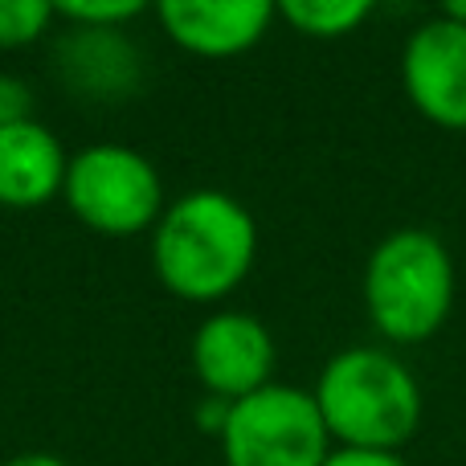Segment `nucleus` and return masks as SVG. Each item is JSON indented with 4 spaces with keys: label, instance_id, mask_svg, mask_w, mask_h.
<instances>
[{
    "label": "nucleus",
    "instance_id": "nucleus-17",
    "mask_svg": "<svg viewBox=\"0 0 466 466\" xmlns=\"http://www.w3.org/2000/svg\"><path fill=\"white\" fill-rule=\"evenodd\" d=\"M446 16H451V21H459V25H466V0H454V5H446L442 8Z\"/></svg>",
    "mask_w": 466,
    "mask_h": 466
},
{
    "label": "nucleus",
    "instance_id": "nucleus-9",
    "mask_svg": "<svg viewBox=\"0 0 466 466\" xmlns=\"http://www.w3.org/2000/svg\"><path fill=\"white\" fill-rule=\"evenodd\" d=\"M164 33L197 57H238L270 33L279 5L270 0H164L156 8Z\"/></svg>",
    "mask_w": 466,
    "mask_h": 466
},
{
    "label": "nucleus",
    "instance_id": "nucleus-2",
    "mask_svg": "<svg viewBox=\"0 0 466 466\" xmlns=\"http://www.w3.org/2000/svg\"><path fill=\"white\" fill-rule=\"evenodd\" d=\"M331 442L344 451H389L401 446L421 426V385L405 360L372 344H356L323 364L311 389Z\"/></svg>",
    "mask_w": 466,
    "mask_h": 466
},
{
    "label": "nucleus",
    "instance_id": "nucleus-3",
    "mask_svg": "<svg viewBox=\"0 0 466 466\" xmlns=\"http://www.w3.org/2000/svg\"><path fill=\"white\" fill-rule=\"evenodd\" d=\"M454 258L430 229H393L364 262V311L393 344H426L454 311Z\"/></svg>",
    "mask_w": 466,
    "mask_h": 466
},
{
    "label": "nucleus",
    "instance_id": "nucleus-1",
    "mask_svg": "<svg viewBox=\"0 0 466 466\" xmlns=\"http://www.w3.org/2000/svg\"><path fill=\"white\" fill-rule=\"evenodd\" d=\"M258 262V221L238 197L193 188L152 229L156 279L185 303H221Z\"/></svg>",
    "mask_w": 466,
    "mask_h": 466
},
{
    "label": "nucleus",
    "instance_id": "nucleus-10",
    "mask_svg": "<svg viewBox=\"0 0 466 466\" xmlns=\"http://www.w3.org/2000/svg\"><path fill=\"white\" fill-rule=\"evenodd\" d=\"M62 139L37 119L0 127V209H41L66 188Z\"/></svg>",
    "mask_w": 466,
    "mask_h": 466
},
{
    "label": "nucleus",
    "instance_id": "nucleus-7",
    "mask_svg": "<svg viewBox=\"0 0 466 466\" xmlns=\"http://www.w3.org/2000/svg\"><path fill=\"white\" fill-rule=\"evenodd\" d=\"M274 360L279 348L270 328L249 311H213L193 336V372L205 385V397L241 401L274 385Z\"/></svg>",
    "mask_w": 466,
    "mask_h": 466
},
{
    "label": "nucleus",
    "instance_id": "nucleus-4",
    "mask_svg": "<svg viewBox=\"0 0 466 466\" xmlns=\"http://www.w3.org/2000/svg\"><path fill=\"white\" fill-rule=\"evenodd\" d=\"M62 197L74 218L103 238L156 229L168 209L160 168L127 144H90L74 152Z\"/></svg>",
    "mask_w": 466,
    "mask_h": 466
},
{
    "label": "nucleus",
    "instance_id": "nucleus-12",
    "mask_svg": "<svg viewBox=\"0 0 466 466\" xmlns=\"http://www.w3.org/2000/svg\"><path fill=\"white\" fill-rule=\"evenodd\" d=\"M57 21V5L49 0H0V49H21L46 37Z\"/></svg>",
    "mask_w": 466,
    "mask_h": 466
},
{
    "label": "nucleus",
    "instance_id": "nucleus-16",
    "mask_svg": "<svg viewBox=\"0 0 466 466\" xmlns=\"http://www.w3.org/2000/svg\"><path fill=\"white\" fill-rule=\"evenodd\" d=\"M0 466H70V462L57 459V454H46V451H29V454H13V459Z\"/></svg>",
    "mask_w": 466,
    "mask_h": 466
},
{
    "label": "nucleus",
    "instance_id": "nucleus-13",
    "mask_svg": "<svg viewBox=\"0 0 466 466\" xmlns=\"http://www.w3.org/2000/svg\"><path fill=\"white\" fill-rule=\"evenodd\" d=\"M139 13H147L144 0H95V5L78 0V5H57V21L90 25V29H123Z\"/></svg>",
    "mask_w": 466,
    "mask_h": 466
},
{
    "label": "nucleus",
    "instance_id": "nucleus-15",
    "mask_svg": "<svg viewBox=\"0 0 466 466\" xmlns=\"http://www.w3.org/2000/svg\"><path fill=\"white\" fill-rule=\"evenodd\" d=\"M323 466H410V462L389 451H344V446H336Z\"/></svg>",
    "mask_w": 466,
    "mask_h": 466
},
{
    "label": "nucleus",
    "instance_id": "nucleus-5",
    "mask_svg": "<svg viewBox=\"0 0 466 466\" xmlns=\"http://www.w3.org/2000/svg\"><path fill=\"white\" fill-rule=\"evenodd\" d=\"M331 451L311 389L279 380L233 401L221 430L226 466H323Z\"/></svg>",
    "mask_w": 466,
    "mask_h": 466
},
{
    "label": "nucleus",
    "instance_id": "nucleus-11",
    "mask_svg": "<svg viewBox=\"0 0 466 466\" xmlns=\"http://www.w3.org/2000/svg\"><path fill=\"white\" fill-rule=\"evenodd\" d=\"M369 13H372L369 0H287V5H279L282 21L315 41L348 37V33H356L369 21Z\"/></svg>",
    "mask_w": 466,
    "mask_h": 466
},
{
    "label": "nucleus",
    "instance_id": "nucleus-6",
    "mask_svg": "<svg viewBox=\"0 0 466 466\" xmlns=\"http://www.w3.org/2000/svg\"><path fill=\"white\" fill-rule=\"evenodd\" d=\"M401 86L421 119L466 131V25L446 13L421 21L401 49Z\"/></svg>",
    "mask_w": 466,
    "mask_h": 466
},
{
    "label": "nucleus",
    "instance_id": "nucleus-8",
    "mask_svg": "<svg viewBox=\"0 0 466 466\" xmlns=\"http://www.w3.org/2000/svg\"><path fill=\"white\" fill-rule=\"evenodd\" d=\"M54 70L74 95L95 103H123L144 82V54L123 29H90L62 21L54 41Z\"/></svg>",
    "mask_w": 466,
    "mask_h": 466
},
{
    "label": "nucleus",
    "instance_id": "nucleus-14",
    "mask_svg": "<svg viewBox=\"0 0 466 466\" xmlns=\"http://www.w3.org/2000/svg\"><path fill=\"white\" fill-rule=\"evenodd\" d=\"M29 111H33V90H29V82H21L16 74H0V127L33 119Z\"/></svg>",
    "mask_w": 466,
    "mask_h": 466
}]
</instances>
